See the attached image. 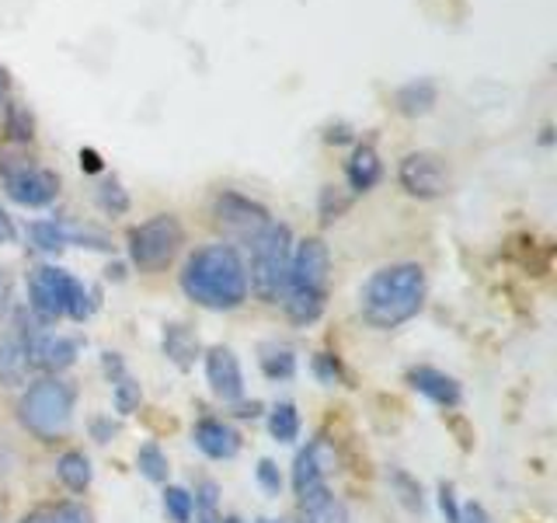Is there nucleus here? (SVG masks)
Wrapping results in <instances>:
<instances>
[{
  "mask_svg": "<svg viewBox=\"0 0 557 523\" xmlns=\"http://www.w3.org/2000/svg\"><path fill=\"white\" fill-rule=\"evenodd\" d=\"M182 290L206 311H234L248 301V266L234 244H206L185 262Z\"/></svg>",
  "mask_w": 557,
  "mask_h": 523,
  "instance_id": "nucleus-1",
  "label": "nucleus"
},
{
  "mask_svg": "<svg viewBox=\"0 0 557 523\" xmlns=\"http://www.w3.org/2000/svg\"><path fill=\"white\" fill-rule=\"evenodd\" d=\"M425 304V269L414 262L376 269L359 293V311L373 328H397L411 321Z\"/></svg>",
  "mask_w": 557,
  "mask_h": 523,
  "instance_id": "nucleus-2",
  "label": "nucleus"
},
{
  "mask_svg": "<svg viewBox=\"0 0 557 523\" xmlns=\"http://www.w3.org/2000/svg\"><path fill=\"white\" fill-rule=\"evenodd\" d=\"M327 272H331V252L321 238H307L296 244L289 258L286 290H283V304L293 325H313L324 314Z\"/></svg>",
  "mask_w": 557,
  "mask_h": 523,
  "instance_id": "nucleus-3",
  "label": "nucleus"
},
{
  "mask_svg": "<svg viewBox=\"0 0 557 523\" xmlns=\"http://www.w3.org/2000/svg\"><path fill=\"white\" fill-rule=\"evenodd\" d=\"M17 418L39 440H60L74 423V388L60 377L35 380L17 401Z\"/></svg>",
  "mask_w": 557,
  "mask_h": 523,
  "instance_id": "nucleus-4",
  "label": "nucleus"
},
{
  "mask_svg": "<svg viewBox=\"0 0 557 523\" xmlns=\"http://www.w3.org/2000/svg\"><path fill=\"white\" fill-rule=\"evenodd\" d=\"M289 258H293V234L286 223H269L251 241V272H248V290H255L265 304H275L286 290L289 276Z\"/></svg>",
  "mask_w": 557,
  "mask_h": 523,
  "instance_id": "nucleus-5",
  "label": "nucleus"
},
{
  "mask_svg": "<svg viewBox=\"0 0 557 523\" xmlns=\"http://www.w3.org/2000/svg\"><path fill=\"white\" fill-rule=\"evenodd\" d=\"M182 244H185V231L178 217L157 214L129 231V258L139 272H157L171 266V258L182 252Z\"/></svg>",
  "mask_w": 557,
  "mask_h": 523,
  "instance_id": "nucleus-6",
  "label": "nucleus"
},
{
  "mask_svg": "<svg viewBox=\"0 0 557 523\" xmlns=\"http://www.w3.org/2000/svg\"><path fill=\"white\" fill-rule=\"evenodd\" d=\"M0 174H4L8 196L22 206H49L60 192V179L49 168H39L25 161V157H11L8 150H0Z\"/></svg>",
  "mask_w": 557,
  "mask_h": 523,
  "instance_id": "nucleus-7",
  "label": "nucleus"
},
{
  "mask_svg": "<svg viewBox=\"0 0 557 523\" xmlns=\"http://www.w3.org/2000/svg\"><path fill=\"white\" fill-rule=\"evenodd\" d=\"M81 279H74L66 269L57 266H39L32 272V283H28V296H32V311L39 314L42 321H57L66 314L70 307V296H74Z\"/></svg>",
  "mask_w": 557,
  "mask_h": 523,
  "instance_id": "nucleus-8",
  "label": "nucleus"
},
{
  "mask_svg": "<svg viewBox=\"0 0 557 523\" xmlns=\"http://www.w3.org/2000/svg\"><path fill=\"white\" fill-rule=\"evenodd\" d=\"M397 182L414 199H440V196H446V188H449V171H446L440 154L414 150V154L405 157V161H400Z\"/></svg>",
  "mask_w": 557,
  "mask_h": 523,
  "instance_id": "nucleus-9",
  "label": "nucleus"
},
{
  "mask_svg": "<svg viewBox=\"0 0 557 523\" xmlns=\"http://www.w3.org/2000/svg\"><path fill=\"white\" fill-rule=\"evenodd\" d=\"M213 214H216V223L226 234H234L248 244L272 223L269 209L255 199H248V196H240V192H223V196H216Z\"/></svg>",
  "mask_w": 557,
  "mask_h": 523,
  "instance_id": "nucleus-10",
  "label": "nucleus"
},
{
  "mask_svg": "<svg viewBox=\"0 0 557 523\" xmlns=\"http://www.w3.org/2000/svg\"><path fill=\"white\" fill-rule=\"evenodd\" d=\"M25 349H28V363L35 366V370L60 374L77 360L81 342L70 339V336H60V331H39V336L25 339Z\"/></svg>",
  "mask_w": 557,
  "mask_h": 523,
  "instance_id": "nucleus-11",
  "label": "nucleus"
},
{
  "mask_svg": "<svg viewBox=\"0 0 557 523\" xmlns=\"http://www.w3.org/2000/svg\"><path fill=\"white\" fill-rule=\"evenodd\" d=\"M206 380H209V388H213V394L223 401H240L244 394L240 360L226 345H213L206 353Z\"/></svg>",
  "mask_w": 557,
  "mask_h": 523,
  "instance_id": "nucleus-12",
  "label": "nucleus"
},
{
  "mask_svg": "<svg viewBox=\"0 0 557 523\" xmlns=\"http://www.w3.org/2000/svg\"><path fill=\"white\" fill-rule=\"evenodd\" d=\"M408 380H411V388L418 394H425L429 401H435V405H443V409H457L463 401L460 384L453 380L449 374L435 370V366H414V370L408 374Z\"/></svg>",
  "mask_w": 557,
  "mask_h": 523,
  "instance_id": "nucleus-13",
  "label": "nucleus"
},
{
  "mask_svg": "<svg viewBox=\"0 0 557 523\" xmlns=\"http://www.w3.org/2000/svg\"><path fill=\"white\" fill-rule=\"evenodd\" d=\"M191 440H196V447L213 461H231L240 450L237 429L226 426L223 418H202V423L196 426V433H191Z\"/></svg>",
  "mask_w": 557,
  "mask_h": 523,
  "instance_id": "nucleus-14",
  "label": "nucleus"
},
{
  "mask_svg": "<svg viewBox=\"0 0 557 523\" xmlns=\"http://www.w3.org/2000/svg\"><path fill=\"white\" fill-rule=\"evenodd\" d=\"M28 370H32V363H28L25 336H17V331H4V336H0V384L17 388V384H25Z\"/></svg>",
  "mask_w": 557,
  "mask_h": 523,
  "instance_id": "nucleus-15",
  "label": "nucleus"
},
{
  "mask_svg": "<svg viewBox=\"0 0 557 523\" xmlns=\"http://www.w3.org/2000/svg\"><path fill=\"white\" fill-rule=\"evenodd\" d=\"M321 453H324V443H310L307 450H300V458H296L293 464V488H296V496H310L313 488H321L324 485V461H321Z\"/></svg>",
  "mask_w": 557,
  "mask_h": 523,
  "instance_id": "nucleus-16",
  "label": "nucleus"
},
{
  "mask_svg": "<svg viewBox=\"0 0 557 523\" xmlns=\"http://www.w3.org/2000/svg\"><path fill=\"white\" fill-rule=\"evenodd\" d=\"M164 356L178 366V370H191L199 360V339L196 331L185 325H168L164 328Z\"/></svg>",
  "mask_w": 557,
  "mask_h": 523,
  "instance_id": "nucleus-17",
  "label": "nucleus"
},
{
  "mask_svg": "<svg viewBox=\"0 0 557 523\" xmlns=\"http://www.w3.org/2000/svg\"><path fill=\"white\" fill-rule=\"evenodd\" d=\"M345 174H348V185H352L356 192H370L380 182V174H383L380 154L370 144L356 147V154H352V161H348V171Z\"/></svg>",
  "mask_w": 557,
  "mask_h": 523,
  "instance_id": "nucleus-18",
  "label": "nucleus"
},
{
  "mask_svg": "<svg viewBox=\"0 0 557 523\" xmlns=\"http://www.w3.org/2000/svg\"><path fill=\"white\" fill-rule=\"evenodd\" d=\"M57 475L70 492H84V488L91 485V461H87L81 450H66L57 461Z\"/></svg>",
  "mask_w": 557,
  "mask_h": 523,
  "instance_id": "nucleus-19",
  "label": "nucleus"
},
{
  "mask_svg": "<svg viewBox=\"0 0 557 523\" xmlns=\"http://www.w3.org/2000/svg\"><path fill=\"white\" fill-rule=\"evenodd\" d=\"M394 101L405 115H425L435 105V87L429 81H411L394 95Z\"/></svg>",
  "mask_w": 557,
  "mask_h": 523,
  "instance_id": "nucleus-20",
  "label": "nucleus"
},
{
  "mask_svg": "<svg viewBox=\"0 0 557 523\" xmlns=\"http://www.w3.org/2000/svg\"><path fill=\"white\" fill-rule=\"evenodd\" d=\"M22 523H91V513L77 502H57V506H46V510L28 513Z\"/></svg>",
  "mask_w": 557,
  "mask_h": 523,
  "instance_id": "nucleus-21",
  "label": "nucleus"
},
{
  "mask_svg": "<svg viewBox=\"0 0 557 523\" xmlns=\"http://www.w3.org/2000/svg\"><path fill=\"white\" fill-rule=\"evenodd\" d=\"M269 433L278 443H293L296 436H300V412H296V405H289V401L275 405L269 415Z\"/></svg>",
  "mask_w": 557,
  "mask_h": 523,
  "instance_id": "nucleus-22",
  "label": "nucleus"
},
{
  "mask_svg": "<svg viewBox=\"0 0 557 523\" xmlns=\"http://www.w3.org/2000/svg\"><path fill=\"white\" fill-rule=\"evenodd\" d=\"M136 467H139V475H144L147 482H153V485H164L168 482V458H164V450L157 447V443H144V447H139Z\"/></svg>",
  "mask_w": 557,
  "mask_h": 523,
  "instance_id": "nucleus-23",
  "label": "nucleus"
},
{
  "mask_svg": "<svg viewBox=\"0 0 557 523\" xmlns=\"http://www.w3.org/2000/svg\"><path fill=\"white\" fill-rule=\"evenodd\" d=\"M28 234H32L35 248H39V252H60V248H66V227L57 223V220H35L28 227Z\"/></svg>",
  "mask_w": 557,
  "mask_h": 523,
  "instance_id": "nucleus-24",
  "label": "nucleus"
},
{
  "mask_svg": "<svg viewBox=\"0 0 557 523\" xmlns=\"http://www.w3.org/2000/svg\"><path fill=\"white\" fill-rule=\"evenodd\" d=\"M164 513L174 523H188L191 513H196V496H191L188 488H182V485H168L164 488Z\"/></svg>",
  "mask_w": 557,
  "mask_h": 523,
  "instance_id": "nucleus-25",
  "label": "nucleus"
},
{
  "mask_svg": "<svg viewBox=\"0 0 557 523\" xmlns=\"http://www.w3.org/2000/svg\"><path fill=\"white\" fill-rule=\"evenodd\" d=\"M4 119H8V133L14 144H32V115L22 109V105H8Z\"/></svg>",
  "mask_w": 557,
  "mask_h": 523,
  "instance_id": "nucleus-26",
  "label": "nucleus"
},
{
  "mask_svg": "<svg viewBox=\"0 0 557 523\" xmlns=\"http://www.w3.org/2000/svg\"><path fill=\"white\" fill-rule=\"evenodd\" d=\"M261 370H265L272 380H278V377H293V370H296V360H293V353L289 349H272L269 356H261Z\"/></svg>",
  "mask_w": 557,
  "mask_h": 523,
  "instance_id": "nucleus-27",
  "label": "nucleus"
},
{
  "mask_svg": "<svg viewBox=\"0 0 557 523\" xmlns=\"http://www.w3.org/2000/svg\"><path fill=\"white\" fill-rule=\"evenodd\" d=\"M139 384L133 380V377H122V380H115V412L119 415H133L136 409H139Z\"/></svg>",
  "mask_w": 557,
  "mask_h": 523,
  "instance_id": "nucleus-28",
  "label": "nucleus"
},
{
  "mask_svg": "<svg viewBox=\"0 0 557 523\" xmlns=\"http://www.w3.org/2000/svg\"><path fill=\"white\" fill-rule=\"evenodd\" d=\"M98 203H101V209H109V214H126L129 209V196L119 182H104L98 188Z\"/></svg>",
  "mask_w": 557,
  "mask_h": 523,
  "instance_id": "nucleus-29",
  "label": "nucleus"
},
{
  "mask_svg": "<svg viewBox=\"0 0 557 523\" xmlns=\"http://www.w3.org/2000/svg\"><path fill=\"white\" fill-rule=\"evenodd\" d=\"M394 485L400 488V499H405L408 510H422V488H418L405 471H394Z\"/></svg>",
  "mask_w": 557,
  "mask_h": 523,
  "instance_id": "nucleus-30",
  "label": "nucleus"
},
{
  "mask_svg": "<svg viewBox=\"0 0 557 523\" xmlns=\"http://www.w3.org/2000/svg\"><path fill=\"white\" fill-rule=\"evenodd\" d=\"M258 482H261V488H265L269 496H278V488H283V475H278V467H275V461H258Z\"/></svg>",
  "mask_w": 557,
  "mask_h": 523,
  "instance_id": "nucleus-31",
  "label": "nucleus"
},
{
  "mask_svg": "<svg viewBox=\"0 0 557 523\" xmlns=\"http://www.w3.org/2000/svg\"><path fill=\"white\" fill-rule=\"evenodd\" d=\"M440 510L446 523H460V506H457V496H453V485H440Z\"/></svg>",
  "mask_w": 557,
  "mask_h": 523,
  "instance_id": "nucleus-32",
  "label": "nucleus"
},
{
  "mask_svg": "<svg viewBox=\"0 0 557 523\" xmlns=\"http://www.w3.org/2000/svg\"><path fill=\"white\" fill-rule=\"evenodd\" d=\"M345 206H348V199L335 196V188H324V203H321V214H324V220H335Z\"/></svg>",
  "mask_w": 557,
  "mask_h": 523,
  "instance_id": "nucleus-33",
  "label": "nucleus"
},
{
  "mask_svg": "<svg viewBox=\"0 0 557 523\" xmlns=\"http://www.w3.org/2000/svg\"><path fill=\"white\" fill-rule=\"evenodd\" d=\"M460 523H492V516L484 513L481 502H467L460 506Z\"/></svg>",
  "mask_w": 557,
  "mask_h": 523,
  "instance_id": "nucleus-34",
  "label": "nucleus"
},
{
  "mask_svg": "<svg viewBox=\"0 0 557 523\" xmlns=\"http://www.w3.org/2000/svg\"><path fill=\"white\" fill-rule=\"evenodd\" d=\"M196 496H199V499H196V506H202V510L209 513V510H213V506H216V485H213V482H202Z\"/></svg>",
  "mask_w": 557,
  "mask_h": 523,
  "instance_id": "nucleus-35",
  "label": "nucleus"
},
{
  "mask_svg": "<svg viewBox=\"0 0 557 523\" xmlns=\"http://www.w3.org/2000/svg\"><path fill=\"white\" fill-rule=\"evenodd\" d=\"M104 374L112 377V384L126 377V366H122V360H119L115 353H104Z\"/></svg>",
  "mask_w": 557,
  "mask_h": 523,
  "instance_id": "nucleus-36",
  "label": "nucleus"
},
{
  "mask_svg": "<svg viewBox=\"0 0 557 523\" xmlns=\"http://www.w3.org/2000/svg\"><path fill=\"white\" fill-rule=\"evenodd\" d=\"M14 220H11V214H8V209L4 206H0V244H11L14 241Z\"/></svg>",
  "mask_w": 557,
  "mask_h": 523,
  "instance_id": "nucleus-37",
  "label": "nucleus"
},
{
  "mask_svg": "<svg viewBox=\"0 0 557 523\" xmlns=\"http://www.w3.org/2000/svg\"><path fill=\"white\" fill-rule=\"evenodd\" d=\"M8 95H11V77H8V70L0 66V115H4V109H8Z\"/></svg>",
  "mask_w": 557,
  "mask_h": 523,
  "instance_id": "nucleus-38",
  "label": "nucleus"
},
{
  "mask_svg": "<svg viewBox=\"0 0 557 523\" xmlns=\"http://www.w3.org/2000/svg\"><path fill=\"white\" fill-rule=\"evenodd\" d=\"M81 168L84 171H101V157L95 150H81Z\"/></svg>",
  "mask_w": 557,
  "mask_h": 523,
  "instance_id": "nucleus-39",
  "label": "nucleus"
},
{
  "mask_svg": "<svg viewBox=\"0 0 557 523\" xmlns=\"http://www.w3.org/2000/svg\"><path fill=\"white\" fill-rule=\"evenodd\" d=\"M0 293H4V276H0Z\"/></svg>",
  "mask_w": 557,
  "mask_h": 523,
  "instance_id": "nucleus-40",
  "label": "nucleus"
},
{
  "mask_svg": "<svg viewBox=\"0 0 557 523\" xmlns=\"http://www.w3.org/2000/svg\"><path fill=\"white\" fill-rule=\"evenodd\" d=\"M199 523H216V520H199Z\"/></svg>",
  "mask_w": 557,
  "mask_h": 523,
  "instance_id": "nucleus-41",
  "label": "nucleus"
},
{
  "mask_svg": "<svg viewBox=\"0 0 557 523\" xmlns=\"http://www.w3.org/2000/svg\"><path fill=\"white\" fill-rule=\"evenodd\" d=\"M300 523H310V516H304V520H300Z\"/></svg>",
  "mask_w": 557,
  "mask_h": 523,
  "instance_id": "nucleus-42",
  "label": "nucleus"
},
{
  "mask_svg": "<svg viewBox=\"0 0 557 523\" xmlns=\"http://www.w3.org/2000/svg\"><path fill=\"white\" fill-rule=\"evenodd\" d=\"M265 523H269V520H265Z\"/></svg>",
  "mask_w": 557,
  "mask_h": 523,
  "instance_id": "nucleus-43",
  "label": "nucleus"
}]
</instances>
